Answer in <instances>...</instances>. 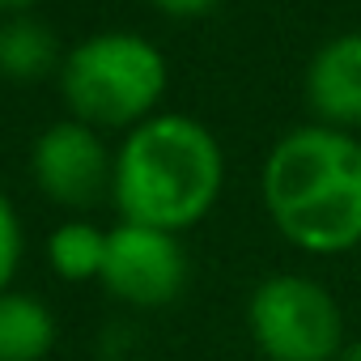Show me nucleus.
<instances>
[{
  "instance_id": "f257e3e1",
  "label": "nucleus",
  "mask_w": 361,
  "mask_h": 361,
  "mask_svg": "<svg viewBox=\"0 0 361 361\" xmlns=\"http://www.w3.org/2000/svg\"><path fill=\"white\" fill-rule=\"evenodd\" d=\"M259 196L276 234L298 251L344 255L361 247V140L323 123L285 132L264 157Z\"/></svg>"
},
{
  "instance_id": "f03ea898",
  "label": "nucleus",
  "mask_w": 361,
  "mask_h": 361,
  "mask_svg": "<svg viewBox=\"0 0 361 361\" xmlns=\"http://www.w3.org/2000/svg\"><path fill=\"white\" fill-rule=\"evenodd\" d=\"M221 183L226 157L217 136L192 115H153L115 153L111 200L123 221L183 234L209 217Z\"/></svg>"
},
{
  "instance_id": "7ed1b4c3",
  "label": "nucleus",
  "mask_w": 361,
  "mask_h": 361,
  "mask_svg": "<svg viewBox=\"0 0 361 361\" xmlns=\"http://www.w3.org/2000/svg\"><path fill=\"white\" fill-rule=\"evenodd\" d=\"M166 56L140 35H94L77 43L60 64V90L77 123L136 128L153 119L166 94Z\"/></svg>"
},
{
  "instance_id": "20e7f679",
  "label": "nucleus",
  "mask_w": 361,
  "mask_h": 361,
  "mask_svg": "<svg viewBox=\"0 0 361 361\" xmlns=\"http://www.w3.org/2000/svg\"><path fill=\"white\" fill-rule=\"evenodd\" d=\"M247 327L268 361H336L348 344L340 302L298 272L264 276L251 289Z\"/></svg>"
},
{
  "instance_id": "39448f33",
  "label": "nucleus",
  "mask_w": 361,
  "mask_h": 361,
  "mask_svg": "<svg viewBox=\"0 0 361 361\" xmlns=\"http://www.w3.org/2000/svg\"><path fill=\"white\" fill-rule=\"evenodd\" d=\"M98 281L106 285L111 298L140 306V310H153V306H166L183 293L188 255L178 247V234L119 221L115 230H106V259H102Z\"/></svg>"
},
{
  "instance_id": "423d86ee",
  "label": "nucleus",
  "mask_w": 361,
  "mask_h": 361,
  "mask_svg": "<svg viewBox=\"0 0 361 361\" xmlns=\"http://www.w3.org/2000/svg\"><path fill=\"white\" fill-rule=\"evenodd\" d=\"M30 170L35 183L51 204L64 209H90L111 192L115 178V157L106 153V145L98 140V132L90 123L64 119L51 123L30 153Z\"/></svg>"
},
{
  "instance_id": "0eeeda50",
  "label": "nucleus",
  "mask_w": 361,
  "mask_h": 361,
  "mask_svg": "<svg viewBox=\"0 0 361 361\" xmlns=\"http://www.w3.org/2000/svg\"><path fill=\"white\" fill-rule=\"evenodd\" d=\"M306 106L323 128H361V30L336 35L310 56Z\"/></svg>"
},
{
  "instance_id": "6e6552de",
  "label": "nucleus",
  "mask_w": 361,
  "mask_h": 361,
  "mask_svg": "<svg viewBox=\"0 0 361 361\" xmlns=\"http://www.w3.org/2000/svg\"><path fill=\"white\" fill-rule=\"evenodd\" d=\"M56 344V319L35 293H0V361H43Z\"/></svg>"
},
{
  "instance_id": "1a4fd4ad",
  "label": "nucleus",
  "mask_w": 361,
  "mask_h": 361,
  "mask_svg": "<svg viewBox=\"0 0 361 361\" xmlns=\"http://www.w3.org/2000/svg\"><path fill=\"white\" fill-rule=\"evenodd\" d=\"M60 60V43L56 35L22 13V18H9V22H0V77H9V81H39L47 77Z\"/></svg>"
},
{
  "instance_id": "9d476101",
  "label": "nucleus",
  "mask_w": 361,
  "mask_h": 361,
  "mask_svg": "<svg viewBox=\"0 0 361 361\" xmlns=\"http://www.w3.org/2000/svg\"><path fill=\"white\" fill-rule=\"evenodd\" d=\"M102 259H106V230H98L90 221H64L47 238V264L56 268V276H64L73 285L98 281Z\"/></svg>"
},
{
  "instance_id": "9b49d317",
  "label": "nucleus",
  "mask_w": 361,
  "mask_h": 361,
  "mask_svg": "<svg viewBox=\"0 0 361 361\" xmlns=\"http://www.w3.org/2000/svg\"><path fill=\"white\" fill-rule=\"evenodd\" d=\"M18 264H22V221H18L13 204L0 196V293H9Z\"/></svg>"
},
{
  "instance_id": "f8f14e48",
  "label": "nucleus",
  "mask_w": 361,
  "mask_h": 361,
  "mask_svg": "<svg viewBox=\"0 0 361 361\" xmlns=\"http://www.w3.org/2000/svg\"><path fill=\"white\" fill-rule=\"evenodd\" d=\"M153 5L161 13H170V18H200V13H209L217 5V0H153Z\"/></svg>"
},
{
  "instance_id": "ddd939ff",
  "label": "nucleus",
  "mask_w": 361,
  "mask_h": 361,
  "mask_svg": "<svg viewBox=\"0 0 361 361\" xmlns=\"http://www.w3.org/2000/svg\"><path fill=\"white\" fill-rule=\"evenodd\" d=\"M39 5V0H0V13H9V18H22Z\"/></svg>"
},
{
  "instance_id": "4468645a",
  "label": "nucleus",
  "mask_w": 361,
  "mask_h": 361,
  "mask_svg": "<svg viewBox=\"0 0 361 361\" xmlns=\"http://www.w3.org/2000/svg\"><path fill=\"white\" fill-rule=\"evenodd\" d=\"M336 361H361V340H348V344H344V353H340Z\"/></svg>"
}]
</instances>
